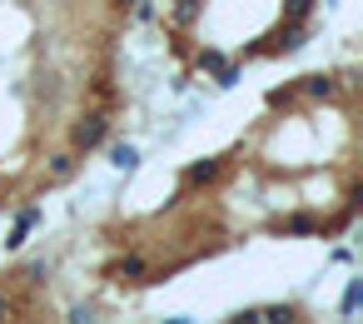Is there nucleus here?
I'll return each instance as SVG.
<instances>
[{"mask_svg":"<svg viewBox=\"0 0 363 324\" xmlns=\"http://www.w3.org/2000/svg\"><path fill=\"white\" fill-rule=\"evenodd\" d=\"M105 135H110V115H105V110H90V115L70 130V145H75V150H100Z\"/></svg>","mask_w":363,"mask_h":324,"instance_id":"f257e3e1","label":"nucleus"},{"mask_svg":"<svg viewBox=\"0 0 363 324\" xmlns=\"http://www.w3.org/2000/svg\"><path fill=\"white\" fill-rule=\"evenodd\" d=\"M35 225H40V210H35V205H30V210H21V215H16V230L6 234V249H21V244H26V234H30Z\"/></svg>","mask_w":363,"mask_h":324,"instance_id":"f03ea898","label":"nucleus"},{"mask_svg":"<svg viewBox=\"0 0 363 324\" xmlns=\"http://www.w3.org/2000/svg\"><path fill=\"white\" fill-rule=\"evenodd\" d=\"M303 95H313V100H333V95H338V80H333V75H303Z\"/></svg>","mask_w":363,"mask_h":324,"instance_id":"7ed1b4c3","label":"nucleus"},{"mask_svg":"<svg viewBox=\"0 0 363 324\" xmlns=\"http://www.w3.org/2000/svg\"><path fill=\"white\" fill-rule=\"evenodd\" d=\"M219 170H224L219 160H194V165L184 170V180H189V185H209V180H219Z\"/></svg>","mask_w":363,"mask_h":324,"instance_id":"20e7f679","label":"nucleus"},{"mask_svg":"<svg viewBox=\"0 0 363 324\" xmlns=\"http://www.w3.org/2000/svg\"><path fill=\"white\" fill-rule=\"evenodd\" d=\"M110 165H115V170H135V165H140V150H135V145H110Z\"/></svg>","mask_w":363,"mask_h":324,"instance_id":"39448f33","label":"nucleus"},{"mask_svg":"<svg viewBox=\"0 0 363 324\" xmlns=\"http://www.w3.org/2000/svg\"><path fill=\"white\" fill-rule=\"evenodd\" d=\"M358 304H363V279H348L343 304H338V309H343V319H353V314H358Z\"/></svg>","mask_w":363,"mask_h":324,"instance_id":"423d86ee","label":"nucleus"},{"mask_svg":"<svg viewBox=\"0 0 363 324\" xmlns=\"http://www.w3.org/2000/svg\"><path fill=\"white\" fill-rule=\"evenodd\" d=\"M259 324H294V304H269V309H259Z\"/></svg>","mask_w":363,"mask_h":324,"instance_id":"0eeeda50","label":"nucleus"},{"mask_svg":"<svg viewBox=\"0 0 363 324\" xmlns=\"http://www.w3.org/2000/svg\"><path fill=\"white\" fill-rule=\"evenodd\" d=\"M298 45H303V31H298V26H289V31H284L269 50H284V55H289V50H298Z\"/></svg>","mask_w":363,"mask_h":324,"instance_id":"6e6552de","label":"nucleus"},{"mask_svg":"<svg viewBox=\"0 0 363 324\" xmlns=\"http://www.w3.org/2000/svg\"><path fill=\"white\" fill-rule=\"evenodd\" d=\"M145 269H150V264H145L140 254H130V259H120V264H115V274H120V279H140Z\"/></svg>","mask_w":363,"mask_h":324,"instance_id":"1a4fd4ad","label":"nucleus"},{"mask_svg":"<svg viewBox=\"0 0 363 324\" xmlns=\"http://www.w3.org/2000/svg\"><path fill=\"white\" fill-rule=\"evenodd\" d=\"M45 274H50V264H45V259H30V264L21 269V279H26V284H35V289L45 284Z\"/></svg>","mask_w":363,"mask_h":324,"instance_id":"9d476101","label":"nucleus"},{"mask_svg":"<svg viewBox=\"0 0 363 324\" xmlns=\"http://www.w3.org/2000/svg\"><path fill=\"white\" fill-rule=\"evenodd\" d=\"M75 175V155H55L50 160V180H70Z\"/></svg>","mask_w":363,"mask_h":324,"instance_id":"9b49d317","label":"nucleus"},{"mask_svg":"<svg viewBox=\"0 0 363 324\" xmlns=\"http://www.w3.org/2000/svg\"><path fill=\"white\" fill-rule=\"evenodd\" d=\"M313 230H318V220H308V215H294L284 225V234H313Z\"/></svg>","mask_w":363,"mask_h":324,"instance_id":"f8f14e48","label":"nucleus"},{"mask_svg":"<svg viewBox=\"0 0 363 324\" xmlns=\"http://www.w3.org/2000/svg\"><path fill=\"white\" fill-rule=\"evenodd\" d=\"M308 6H313V0H289V6H284V21H289V26H298V21L308 16Z\"/></svg>","mask_w":363,"mask_h":324,"instance_id":"ddd939ff","label":"nucleus"},{"mask_svg":"<svg viewBox=\"0 0 363 324\" xmlns=\"http://www.w3.org/2000/svg\"><path fill=\"white\" fill-rule=\"evenodd\" d=\"M65 324H100V319H95V309H90V304H75V309L65 314Z\"/></svg>","mask_w":363,"mask_h":324,"instance_id":"4468645a","label":"nucleus"},{"mask_svg":"<svg viewBox=\"0 0 363 324\" xmlns=\"http://www.w3.org/2000/svg\"><path fill=\"white\" fill-rule=\"evenodd\" d=\"M229 324H259V309H239V314H229Z\"/></svg>","mask_w":363,"mask_h":324,"instance_id":"2eb2a0df","label":"nucleus"},{"mask_svg":"<svg viewBox=\"0 0 363 324\" xmlns=\"http://www.w3.org/2000/svg\"><path fill=\"white\" fill-rule=\"evenodd\" d=\"M11 314H16V299H11V294H0V324H11Z\"/></svg>","mask_w":363,"mask_h":324,"instance_id":"dca6fc26","label":"nucleus"},{"mask_svg":"<svg viewBox=\"0 0 363 324\" xmlns=\"http://www.w3.org/2000/svg\"><path fill=\"white\" fill-rule=\"evenodd\" d=\"M115 6H135V0H115Z\"/></svg>","mask_w":363,"mask_h":324,"instance_id":"f3484780","label":"nucleus"},{"mask_svg":"<svg viewBox=\"0 0 363 324\" xmlns=\"http://www.w3.org/2000/svg\"><path fill=\"white\" fill-rule=\"evenodd\" d=\"M169 324H189V319H169Z\"/></svg>","mask_w":363,"mask_h":324,"instance_id":"a211bd4d","label":"nucleus"}]
</instances>
